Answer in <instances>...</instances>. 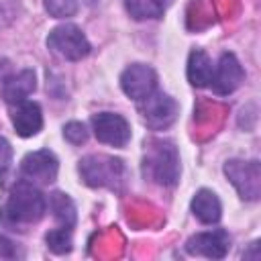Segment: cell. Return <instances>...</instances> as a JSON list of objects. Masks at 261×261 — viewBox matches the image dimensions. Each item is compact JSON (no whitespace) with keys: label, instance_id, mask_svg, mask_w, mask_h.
I'll return each instance as SVG.
<instances>
[{"label":"cell","instance_id":"6da1fadb","mask_svg":"<svg viewBox=\"0 0 261 261\" xmlns=\"http://www.w3.org/2000/svg\"><path fill=\"white\" fill-rule=\"evenodd\" d=\"M45 208L47 204H45L43 194L31 184L20 181L12 188L2 208V216L10 224H29V222L41 220V216L45 214Z\"/></svg>","mask_w":261,"mask_h":261},{"label":"cell","instance_id":"7a4b0ae2","mask_svg":"<svg viewBox=\"0 0 261 261\" xmlns=\"http://www.w3.org/2000/svg\"><path fill=\"white\" fill-rule=\"evenodd\" d=\"M47 47L63 59L80 61L90 53V43L86 35L75 24H59L47 37Z\"/></svg>","mask_w":261,"mask_h":261},{"label":"cell","instance_id":"3957f363","mask_svg":"<svg viewBox=\"0 0 261 261\" xmlns=\"http://www.w3.org/2000/svg\"><path fill=\"white\" fill-rule=\"evenodd\" d=\"M224 173L232 181V186L239 190L241 198L247 200H257L261 192V171L257 161H226Z\"/></svg>","mask_w":261,"mask_h":261},{"label":"cell","instance_id":"277c9868","mask_svg":"<svg viewBox=\"0 0 261 261\" xmlns=\"http://www.w3.org/2000/svg\"><path fill=\"white\" fill-rule=\"evenodd\" d=\"M92 128L100 143L112 147H124L130 141V126L120 114L100 112L92 116Z\"/></svg>","mask_w":261,"mask_h":261},{"label":"cell","instance_id":"5b68a950","mask_svg":"<svg viewBox=\"0 0 261 261\" xmlns=\"http://www.w3.org/2000/svg\"><path fill=\"white\" fill-rule=\"evenodd\" d=\"M80 171L84 175V181L92 188L98 186L114 188V184L122 175V165L118 159H110V157H86L80 163Z\"/></svg>","mask_w":261,"mask_h":261},{"label":"cell","instance_id":"8992f818","mask_svg":"<svg viewBox=\"0 0 261 261\" xmlns=\"http://www.w3.org/2000/svg\"><path fill=\"white\" fill-rule=\"evenodd\" d=\"M141 114H143V120L147 126L159 130V128H165L169 126L173 120H175V114H177V104L175 100H171L167 94H161V92H153L149 94L143 104H141Z\"/></svg>","mask_w":261,"mask_h":261},{"label":"cell","instance_id":"52a82bcc","mask_svg":"<svg viewBox=\"0 0 261 261\" xmlns=\"http://www.w3.org/2000/svg\"><path fill=\"white\" fill-rule=\"evenodd\" d=\"M120 86L122 92L133 98V100H145L149 94L155 92L157 86V75L149 65L143 63H135L130 67H126L120 75Z\"/></svg>","mask_w":261,"mask_h":261},{"label":"cell","instance_id":"ba28073f","mask_svg":"<svg viewBox=\"0 0 261 261\" xmlns=\"http://www.w3.org/2000/svg\"><path fill=\"white\" fill-rule=\"evenodd\" d=\"M20 171L29 181L37 184H51L57 177V159L51 151H33L24 155L20 163Z\"/></svg>","mask_w":261,"mask_h":261},{"label":"cell","instance_id":"9c48e42d","mask_svg":"<svg viewBox=\"0 0 261 261\" xmlns=\"http://www.w3.org/2000/svg\"><path fill=\"white\" fill-rule=\"evenodd\" d=\"M243 77H245V71H243L241 63L237 61V57L232 53H224L212 73L210 86L218 96H226L241 86Z\"/></svg>","mask_w":261,"mask_h":261},{"label":"cell","instance_id":"30bf717a","mask_svg":"<svg viewBox=\"0 0 261 261\" xmlns=\"http://www.w3.org/2000/svg\"><path fill=\"white\" fill-rule=\"evenodd\" d=\"M147 163H149V169H151L155 181H159L163 186H173L177 181L179 163H177V153H175L173 145L159 143Z\"/></svg>","mask_w":261,"mask_h":261},{"label":"cell","instance_id":"8fae6325","mask_svg":"<svg viewBox=\"0 0 261 261\" xmlns=\"http://www.w3.org/2000/svg\"><path fill=\"white\" fill-rule=\"evenodd\" d=\"M230 239L224 230H212V232H198L188 239L186 251L192 255H204L210 259H222L228 251Z\"/></svg>","mask_w":261,"mask_h":261},{"label":"cell","instance_id":"7c38bea8","mask_svg":"<svg viewBox=\"0 0 261 261\" xmlns=\"http://www.w3.org/2000/svg\"><path fill=\"white\" fill-rule=\"evenodd\" d=\"M12 124L16 128V133L20 137H33L41 130L43 126V114H41V106L37 102H29L22 100L16 104L14 112H12Z\"/></svg>","mask_w":261,"mask_h":261},{"label":"cell","instance_id":"4fadbf2b","mask_svg":"<svg viewBox=\"0 0 261 261\" xmlns=\"http://www.w3.org/2000/svg\"><path fill=\"white\" fill-rule=\"evenodd\" d=\"M37 88V77L33 69H22L16 75H10L2 84V98L8 104H18L27 100Z\"/></svg>","mask_w":261,"mask_h":261},{"label":"cell","instance_id":"5bb4252c","mask_svg":"<svg viewBox=\"0 0 261 261\" xmlns=\"http://www.w3.org/2000/svg\"><path fill=\"white\" fill-rule=\"evenodd\" d=\"M192 212L196 214V218H198L200 222H204V224H214V222H218L222 208H220V202H218V198H216L214 192H210V190H200V192L194 196V200H192Z\"/></svg>","mask_w":261,"mask_h":261},{"label":"cell","instance_id":"9a60e30c","mask_svg":"<svg viewBox=\"0 0 261 261\" xmlns=\"http://www.w3.org/2000/svg\"><path fill=\"white\" fill-rule=\"evenodd\" d=\"M212 73H214V65H212L210 57L200 49L192 51L190 59H188V80H190V84L196 86V88H204V86L210 84Z\"/></svg>","mask_w":261,"mask_h":261},{"label":"cell","instance_id":"2e32d148","mask_svg":"<svg viewBox=\"0 0 261 261\" xmlns=\"http://www.w3.org/2000/svg\"><path fill=\"white\" fill-rule=\"evenodd\" d=\"M49 206L53 210V216L57 218V222L65 228H71L75 224V208H73V202L61 194V192H53L51 198H49Z\"/></svg>","mask_w":261,"mask_h":261},{"label":"cell","instance_id":"e0dca14e","mask_svg":"<svg viewBox=\"0 0 261 261\" xmlns=\"http://www.w3.org/2000/svg\"><path fill=\"white\" fill-rule=\"evenodd\" d=\"M126 10L133 18L145 20V18H159L163 14V2L159 0H126Z\"/></svg>","mask_w":261,"mask_h":261},{"label":"cell","instance_id":"ac0fdd59","mask_svg":"<svg viewBox=\"0 0 261 261\" xmlns=\"http://www.w3.org/2000/svg\"><path fill=\"white\" fill-rule=\"evenodd\" d=\"M45 241H47V247H49L53 253H57V255L69 253V251H71V245H73L71 232H69V228H65V226L49 230L47 237H45Z\"/></svg>","mask_w":261,"mask_h":261},{"label":"cell","instance_id":"d6986e66","mask_svg":"<svg viewBox=\"0 0 261 261\" xmlns=\"http://www.w3.org/2000/svg\"><path fill=\"white\" fill-rule=\"evenodd\" d=\"M45 8L51 16L55 18H65V16H73L77 10V2L75 0H45Z\"/></svg>","mask_w":261,"mask_h":261},{"label":"cell","instance_id":"ffe728a7","mask_svg":"<svg viewBox=\"0 0 261 261\" xmlns=\"http://www.w3.org/2000/svg\"><path fill=\"white\" fill-rule=\"evenodd\" d=\"M63 135H65V139H67L69 143H73V145H82V143H86V139H88V130H86V126H84L82 122H69V124H65Z\"/></svg>","mask_w":261,"mask_h":261},{"label":"cell","instance_id":"44dd1931","mask_svg":"<svg viewBox=\"0 0 261 261\" xmlns=\"http://www.w3.org/2000/svg\"><path fill=\"white\" fill-rule=\"evenodd\" d=\"M14 257H18L14 243L0 234V259H14Z\"/></svg>","mask_w":261,"mask_h":261},{"label":"cell","instance_id":"7402d4cb","mask_svg":"<svg viewBox=\"0 0 261 261\" xmlns=\"http://www.w3.org/2000/svg\"><path fill=\"white\" fill-rule=\"evenodd\" d=\"M10 157H12V149H10L8 141L0 137V167H6L8 161H10Z\"/></svg>","mask_w":261,"mask_h":261},{"label":"cell","instance_id":"603a6c76","mask_svg":"<svg viewBox=\"0 0 261 261\" xmlns=\"http://www.w3.org/2000/svg\"><path fill=\"white\" fill-rule=\"evenodd\" d=\"M88 2H94V0H88Z\"/></svg>","mask_w":261,"mask_h":261},{"label":"cell","instance_id":"cb8c5ba5","mask_svg":"<svg viewBox=\"0 0 261 261\" xmlns=\"http://www.w3.org/2000/svg\"><path fill=\"white\" fill-rule=\"evenodd\" d=\"M159 2H163V0H159Z\"/></svg>","mask_w":261,"mask_h":261}]
</instances>
